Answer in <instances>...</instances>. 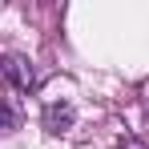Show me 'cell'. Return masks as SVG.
I'll return each instance as SVG.
<instances>
[{
	"label": "cell",
	"mask_w": 149,
	"mask_h": 149,
	"mask_svg": "<svg viewBox=\"0 0 149 149\" xmlns=\"http://www.w3.org/2000/svg\"><path fill=\"white\" fill-rule=\"evenodd\" d=\"M0 77L12 85V89H36V69H32V61H24V56H4L0 61Z\"/></svg>",
	"instance_id": "6da1fadb"
},
{
	"label": "cell",
	"mask_w": 149,
	"mask_h": 149,
	"mask_svg": "<svg viewBox=\"0 0 149 149\" xmlns=\"http://www.w3.org/2000/svg\"><path fill=\"white\" fill-rule=\"evenodd\" d=\"M117 149H149V145H145V141H137V137H121Z\"/></svg>",
	"instance_id": "277c9868"
},
{
	"label": "cell",
	"mask_w": 149,
	"mask_h": 149,
	"mask_svg": "<svg viewBox=\"0 0 149 149\" xmlns=\"http://www.w3.org/2000/svg\"><path fill=\"white\" fill-rule=\"evenodd\" d=\"M73 121H77V113H73V105H69V101H65V105H49V109H45V129H49V133H65Z\"/></svg>",
	"instance_id": "7a4b0ae2"
},
{
	"label": "cell",
	"mask_w": 149,
	"mask_h": 149,
	"mask_svg": "<svg viewBox=\"0 0 149 149\" xmlns=\"http://www.w3.org/2000/svg\"><path fill=\"white\" fill-rule=\"evenodd\" d=\"M12 129H16V113L0 101V133H12Z\"/></svg>",
	"instance_id": "3957f363"
}]
</instances>
